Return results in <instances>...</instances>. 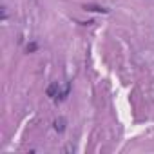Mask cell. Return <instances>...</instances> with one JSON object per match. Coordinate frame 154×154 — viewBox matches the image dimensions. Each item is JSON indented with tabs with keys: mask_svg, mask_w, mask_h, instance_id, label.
<instances>
[{
	"mask_svg": "<svg viewBox=\"0 0 154 154\" xmlns=\"http://www.w3.org/2000/svg\"><path fill=\"white\" fill-rule=\"evenodd\" d=\"M69 91H71V85H69V82H53L49 87H47V94L53 98V100H56V102H62V100H65L67 96H69Z\"/></svg>",
	"mask_w": 154,
	"mask_h": 154,
	"instance_id": "obj_1",
	"label": "cell"
},
{
	"mask_svg": "<svg viewBox=\"0 0 154 154\" xmlns=\"http://www.w3.org/2000/svg\"><path fill=\"white\" fill-rule=\"evenodd\" d=\"M54 129L62 132V131L65 129V120H63V118H60V120H56V122H54Z\"/></svg>",
	"mask_w": 154,
	"mask_h": 154,
	"instance_id": "obj_2",
	"label": "cell"
}]
</instances>
